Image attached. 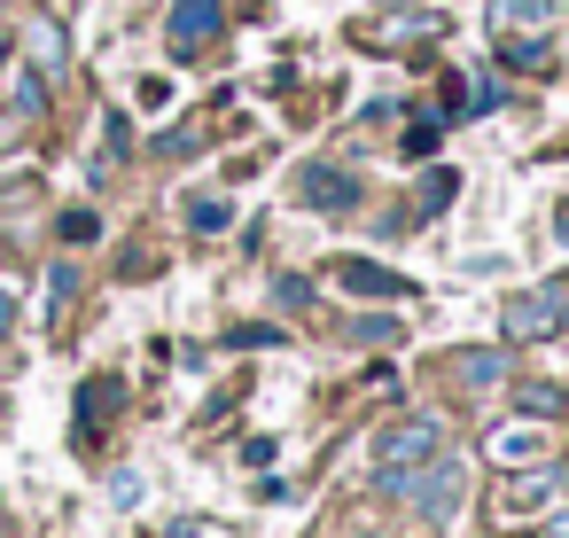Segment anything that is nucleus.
Returning a JSON list of instances; mask_svg holds the SVG:
<instances>
[{"mask_svg":"<svg viewBox=\"0 0 569 538\" xmlns=\"http://www.w3.org/2000/svg\"><path fill=\"white\" fill-rule=\"evenodd\" d=\"M437 445H445V437H437V421H429V414H406L398 429H382V437H375V468H382V491H390L398 476H413V468H421V460H429Z\"/></svg>","mask_w":569,"mask_h":538,"instance_id":"f03ea898","label":"nucleus"},{"mask_svg":"<svg viewBox=\"0 0 569 538\" xmlns=\"http://www.w3.org/2000/svg\"><path fill=\"white\" fill-rule=\"evenodd\" d=\"M110 414H118V382L102 375V382H87V406H79V429H102Z\"/></svg>","mask_w":569,"mask_h":538,"instance_id":"9b49d317","label":"nucleus"},{"mask_svg":"<svg viewBox=\"0 0 569 538\" xmlns=\"http://www.w3.org/2000/svg\"><path fill=\"white\" fill-rule=\"evenodd\" d=\"M336 281H343V289H359V297H406V281H398V273H382V266H367V258H343V266H336Z\"/></svg>","mask_w":569,"mask_h":538,"instance_id":"6e6552de","label":"nucleus"},{"mask_svg":"<svg viewBox=\"0 0 569 538\" xmlns=\"http://www.w3.org/2000/svg\"><path fill=\"white\" fill-rule=\"evenodd\" d=\"M297 196H305L312 211H351V203H359V180H351V172H328V165H312V172L297 180Z\"/></svg>","mask_w":569,"mask_h":538,"instance_id":"423d86ee","label":"nucleus"},{"mask_svg":"<svg viewBox=\"0 0 569 538\" xmlns=\"http://www.w3.org/2000/svg\"><path fill=\"white\" fill-rule=\"evenodd\" d=\"M0 336H9V289H0Z\"/></svg>","mask_w":569,"mask_h":538,"instance_id":"f3484780","label":"nucleus"},{"mask_svg":"<svg viewBox=\"0 0 569 538\" xmlns=\"http://www.w3.org/2000/svg\"><path fill=\"white\" fill-rule=\"evenodd\" d=\"M553 235H561V242H569V203H561V211H553Z\"/></svg>","mask_w":569,"mask_h":538,"instance_id":"dca6fc26","label":"nucleus"},{"mask_svg":"<svg viewBox=\"0 0 569 538\" xmlns=\"http://www.w3.org/2000/svg\"><path fill=\"white\" fill-rule=\"evenodd\" d=\"M227 219H234V211H227V196H188V227H196V235H219Z\"/></svg>","mask_w":569,"mask_h":538,"instance_id":"f8f14e48","label":"nucleus"},{"mask_svg":"<svg viewBox=\"0 0 569 538\" xmlns=\"http://www.w3.org/2000/svg\"><path fill=\"white\" fill-rule=\"evenodd\" d=\"M63 235H71V242H94V235H102V219H94V211H71V219H63Z\"/></svg>","mask_w":569,"mask_h":538,"instance_id":"2eb2a0df","label":"nucleus"},{"mask_svg":"<svg viewBox=\"0 0 569 538\" xmlns=\"http://www.w3.org/2000/svg\"><path fill=\"white\" fill-rule=\"evenodd\" d=\"M491 24L499 32H515V24L538 32V24H553V0H491Z\"/></svg>","mask_w":569,"mask_h":538,"instance_id":"9d476101","label":"nucleus"},{"mask_svg":"<svg viewBox=\"0 0 569 538\" xmlns=\"http://www.w3.org/2000/svg\"><path fill=\"white\" fill-rule=\"evenodd\" d=\"M219 24H227L219 0H172V48L180 56H196L203 40H219Z\"/></svg>","mask_w":569,"mask_h":538,"instance_id":"39448f33","label":"nucleus"},{"mask_svg":"<svg viewBox=\"0 0 569 538\" xmlns=\"http://www.w3.org/2000/svg\"><path fill=\"white\" fill-rule=\"evenodd\" d=\"M17 110H24V118H40V110H48V94H40V79H32V71H17Z\"/></svg>","mask_w":569,"mask_h":538,"instance_id":"4468645a","label":"nucleus"},{"mask_svg":"<svg viewBox=\"0 0 569 538\" xmlns=\"http://www.w3.org/2000/svg\"><path fill=\"white\" fill-rule=\"evenodd\" d=\"M390 499H413L429 522H445V515L460 507V452H445V445H437L413 476H398V484H390Z\"/></svg>","mask_w":569,"mask_h":538,"instance_id":"f257e3e1","label":"nucleus"},{"mask_svg":"<svg viewBox=\"0 0 569 538\" xmlns=\"http://www.w3.org/2000/svg\"><path fill=\"white\" fill-rule=\"evenodd\" d=\"M491 460L499 468H530V460H546V437L522 429V421H507V429H491Z\"/></svg>","mask_w":569,"mask_h":538,"instance_id":"0eeeda50","label":"nucleus"},{"mask_svg":"<svg viewBox=\"0 0 569 538\" xmlns=\"http://www.w3.org/2000/svg\"><path fill=\"white\" fill-rule=\"evenodd\" d=\"M569 320V281H546V289H522L507 312H499V328H507V343H538V336H553Z\"/></svg>","mask_w":569,"mask_h":538,"instance_id":"7ed1b4c3","label":"nucleus"},{"mask_svg":"<svg viewBox=\"0 0 569 538\" xmlns=\"http://www.w3.org/2000/svg\"><path fill=\"white\" fill-rule=\"evenodd\" d=\"M445 375H460V382H476V390H483V382H499V375H507V351H476V343H468V351H445Z\"/></svg>","mask_w":569,"mask_h":538,"instance_id":"1a4fd4ad","label":"nucleus"},{"mask_svg":"<svg viewBox=\"0 0 569 538\" xmlns=\"http://www.w3.org/2000/svg\"><path fill=\"white\" fill-rule=\"evenodd\" d=\"M561 499V468H538V476H507V491H499V515L507 522H530V515H546Z\"/></svg>","mask_w":569,"mask_h":538,"instance_id":"20e7f679","label":"nucleus"},{"mask_svg":"<svg viewBox=\"0 0 569 538\" xmlns=\"http://www.w3.org/2000/svg\"><path fill=\"white\" fill-rule=\"evenodd\" d=\"M110 499H118V507H141V499H149L141 468H118V476H110Z\"/></svg>","mask_w":569,"mask_h":538,"instance_id":"ddd939ff","label":"nucleus"}]
</instances>
